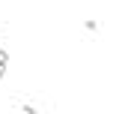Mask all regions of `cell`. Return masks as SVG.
I'll return each mask as SVG.
<instances>
[{"label":"cell","instance_id":"1","mask_svg":"<svg viewBox=\"0 0 122 114\" xmlns=\"http://www.w3.org/2000/svg\"><path fill=\"white\" fill-rule=\"evenodd\" d=\"M83 30H86V33H95V30H98V21H95V18H86V21H83Z\"/></svg>","mask_w":122,"mask_h":114},{"label":"cell","instance_id":"2","mask_svg":"<svg viewBox=\"0 0 122 114\" xmlns=\"http://www.w3.org/2000/svg\"><path fill=\"white\" fill-rule=\"evenodd\" d=\"M3 66H9V51L0 48V69H3Z\"/></svg>","mask_w":122,"mask_h":114},{"label":"cell","instance_id":"3","mask_svg":"<svg viewBox=\"0 0 122 114\" xmlns=\"http://www.w3.org/2000/svg\"><path fill=\"white\" fill-rule=\"evenodd\" d=\"M21 111H24V114H39L33 105H27V102H21Z\"/></svg>","mask_w":122,"mask_h":114}]
</instances>
